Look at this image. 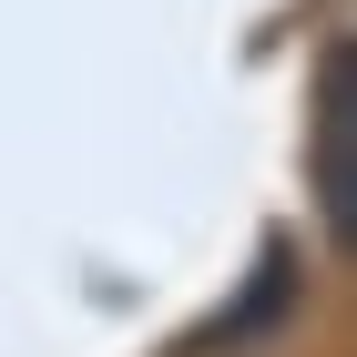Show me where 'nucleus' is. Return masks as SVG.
I'll return each mask as SVG.
<instances>
[{"label": "nucleus", "instance_id": "f257e3e1", "mask_svg": "<svg viewBox=\"0 0 357 357\" xmlns=\"http://www.w3.org/2000/svg\"><path fill=\"white\" fill-rule=\"evenodd\" d=\"M317 204H327V235L357 255V72H337L317 112Z\"/></svg>", "mask_w": 357, "mask_h": 357}]
</instances>
